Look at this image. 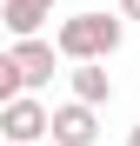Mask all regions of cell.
I'll return each instance as SVG.
<instances>
[{
    "label": "cell",
    "instance_id": "1",
    "mask_svg": "<svg viewBox=\"0 0 140 146\" xmlns=\"http://www.w3.org/2000/svg\"><path fill=\"white\" fill-rule=\"evenodd\" d=\"M120 40H127V20L120 13H67L60 27H54V53L60 60H74V66H107L113 53H120Z\"/></svg>",
    "mask_w": 140,
    "mask_h": 146
},
{
    "label": "cell",
    "instance_id": "2",
    "mask_svg": "<svg viewBox=\"0 0 140 146\" xmlns=\"http://www.w3.org/2000/svg\"><path fill=\"white\" fill-rule=\"evenodd\" d=\"M47 119H54V106H40L33 93H20L13 106H0V139L7 146H40L47 139Z\"/></svg>",
    "mask_w": 140,
    "mask_h": 146
},
{
    "label": "cell",
    "instance_id": "3",
    "mask_svg": "<svg viewBox=\"0 0 140 146\" xmlns=\"http://www.w3.org/2000/svg\"><path fill=\"white\" fill-rule=\"evenodd\" d=\"M47 139L54 146H93L100 139V113L80 106V100H67V106H54V119H47Z\"/></svg>",
    "mask_w": 140,
    "mask_h": 146
},
{
    "label": "cell",
    "instance_id": "4",
    "mask_svg": "<svg viewBox=\"0 0 140 146\" xmlns=\"http://www.w3.org/2000/svg\"><path fill=\"white\" fill-rule=\"evenodd\" d=\"M7 60H13V73H20V86H47L54 80V66H60V53H54V40H13L7 46Z\"/></svg>",
    "mask_w": 140,
    "mask_h": 146
},
{
    "label": "cell",
    "instance_id": "5",
    "mask_svg": "<svg viewBox=\"0 0 140 146\" xmlns=\"http://www.w3.org/2000/svg\"><path fill=\"white\" fill-rule=\"evenodd\" d=\"M0 20L13 40H40V27L54 20V0H0Z\"/></svg>",
    "mask_w": 140,
    "mask_h": 146
},
{
    "label": "cell",
    "instance_id": "6",
    "mask_svg": "<svg viewBox=\"0 0 140 146\" xmlns=\"http://www.w3.org/2000/svg\"><path fill=\"white\" fill-rule=\"evenodd\" d=\"M67 80H74V100H80V106H93V113L113 100V80H107V66H74Z\"/></svg>",
    "mask_w": 140,
    "mask_h": 146
},
{
    "label": "cell",
    "instance_id": "7",
    "mask_svg": "<svg viewBox=\"0 0 140 146\" xmlns=\"http://www.w3.org/2000/svg\"><path fill=\"white\" fill-rule=\"evenodd\" d=\"M20 93H27V86H20V73H13V60H7V46H0V106H13Z\"/></svg>",
    "mask_w": 140,
    "mask_h": 146
},
{
    "label": "cell",
    "instance_id": "8",
    "mask_svg": "<svg viewBox=\"0 0 140 146\" xmlns=\"http://www.w3.org/2000/svg\"><path fill=\"white\" fill-rule=\"evenodd\" d=\"M120 20H140V0H120Z\"/></svg>",
    "mask_w": 140,
    "mask_h": 146
},
{
    "label": "cell",
    "instance_id": "9",
    "mask_svg": "<svg viewBox=\"0 0 140 146\" xmlns=\"http://www.w3.org/2000/svg\"><path fill=\"white\" fill-rule=\"evenodd\" d=\"M127 146H140V126H133V133H127Z\"/></svg>",
    "mask_w": 140,
    "mask_h": 146
}]
</instances>
